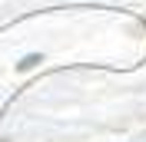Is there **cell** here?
<instances>
[{
  "instance_id": "6da1fadb",
  "label": "cell",
  "mask_w": 146,
  "mask_h": 142,
  "mask_svg": "<svg viewBox=\"0 0 146 142\" xmlns=\"http://www.w3.org/2000/svg\"><path fill=\"white\" fill-rule=\"evenodd\" d=\"M36 63H40V56H23V60H20V70H33Z\"/></svg>"
}]
</instances>
